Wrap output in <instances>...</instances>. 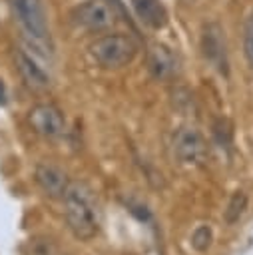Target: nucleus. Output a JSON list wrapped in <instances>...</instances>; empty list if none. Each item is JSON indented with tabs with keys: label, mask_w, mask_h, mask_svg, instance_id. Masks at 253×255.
Returning a JSON list of instances; mask_svg holds the SVG:
<instances>
[{
	"label": "nucleus",
	"mask_w": 253,
	"mask_h": 255,
	"mask_svg": "<svg viewBox=\"0 0 253 255\" xmlns=\"http://www.w3.org/2000/svg\"><path fill=\"white\" fill-rule=\"evenodd\" d=\"M64 215L74 237L88 241L100 231V205L94 189L84 181H72L64 193Z\"/></svg>",
	"instance_id": "obj_1"
},
{
	"label": "nucleus",
	"mask_w": 253,
	"mask_h": 255,
	"mask_svg": "<svg viewBox=\"0 0 253 255\" xmlns=\"http://www.w3.org/2000/svg\"><path fill=\"white\" fill-rule=\"evenodd\" d=\"M6 2L24 34L26 46L32 50L34 56L48 58L52 54V46H50V30L42 2L40 0H6Z\"/></svg>",
	"instance_id": "obj_2"
},
{
	"label": "nucleus",
	"mask_w": 253,
	"mask_h": 255,
	"mask_svg": "<svg viewBox=\"0 0 253 255\" xmlns=\"http://www.w3.org/2000/svg\"><path fill=\"white\" fill-rule=\"evenodd\" d=\"M137 54V44L126 34H104L90 44V56L106 70L127 66Z\"/></svg>",
	"instance_id": "obj_3"
},
{
	"label": "nucleus",
	"mask_w": 253,
	"mask_h": 255,
	"mask_svg": "<svg viewBox=\"0 0 253 255\" xmlns=\"http://www.w3.org/2000/svg\"><path fill=\"white\" fill-rule=\"evenodd\" d=\"M171 145H173V155L177 157V161L185 165L201 163L207 155V143L203 135L199 133V129L193 126H181L179 129H175Z\"/></svg>",
	"instance_id": "obj_4"
},
{
	"label": "nucleus",
	"mask_w": 253,
	"mask_h": 255,
	"mask_svg": "<svg viewBox=\"0 0 253 255\" xmlns=\"http://www.w3.org/2000/svg\"><path fill=\"white\" fill-rule=\"evenodd\" d=\"M116 10L108 0H88L74 10V20L90 32H104L116 24Z\"/></svg>",
	"instance_id": "obj_5"
},
{
	"label": "nucleus",
	"mask_w": 253,
	"mask_h": 255,
	"mask_svg": "<svg viewBox=\"0 0 253 255\" xmlns=\"http://www.w3.org/2000/svg\"><path fill=\"white\" fill-rule=\"evenodd\" d=\"M30 128L48 139H58L66 133V118L54 104H38L28 112Z\"/></svg>",
	"instance_id": "obj_6"
},
{
	"label": "nucleus",
	"mask_w": 253,
	"mask_h": 255,
	"mask_svg": "<svg viewBox=\"0 0 253 255\" xmlns=\"http://www.w3.org/2000/svg\"><path fill=\"white\" fill-rule=\"evenodd\" d=\"M201 52L203 58L217 68L221 74H227V50H225V36L217 22H209L203 26L201 32Z\"/></svg>",
	"instance_id": "obj_7"
},
{
	"label": "nucleus",
	"mask_w": 253,
	"mask_h": 255,
	"mask_svg": "<svg viewBox=\"0 0 253 255\" xmlns=\"http://www.w3.org/2000/svg\"><path fill=\"white\" fill-rule=\"evenodd\" d=\"M34 177H36V183L40 185V189L48 195V197H64L70 181H68V173L56 165V163H50V161H44V163H38L36 165V171H34Z\"/></svg>",
	"instance_id": "obj_8"
},
{
	"label": "nucleus",
	"mask_w": 253,
	"mask_h": 255,
	"mask_svg": "<svg viewBox=\"0 0 253 255\" xmlns=\"http://www.w3.org/2000/svg\"><path fill=\"white\" fill-rule=\"evenodd\" d=\"M147 70L155 80H171L179 70L177 56L165 44H151L147 50Z\"/></svg>",
	"instance_id": "obj_9"
},
{
	"label": "nucleus",
	"mask_w": 253,
	"mask_h": 255,
	"mask_svg": "<svg viewBox=\"0 0 253 255\" xmlns=\"http://www.w3.org/2000/svg\"><path fill=\"white\" fill-rule=\"evenodd\" d=\"M16 58V68L22 76V80L26 82V86L34 92H44L50 88V76L48 72L36 62L34 54H28L26 50H16L14 54Z\"/></svg>",
	"instance_id": "obj_10"
},
{
	"label": "nucleus",
	"mask_w": 253,
	"mask_h": 255,
	"mask_svg": "<svg viewBox=\"0 0 253 255\" xmlns=\"http://www.w3.org/2000/svg\"><path fill=\"white\" fill-rule=\"evenodd\" d=\"M135 16L149 28L159 30L167 22V12L159 0H129Z\"/></svg>",
	"instance_id": "obj_11"
},
{
	"label": "nucleus",
	"mask_w": 253,
	"mask_h": 255,
	"mask_svg": "<svg viewBox=\"0 0 253 255\" xmlns=\"http://www.w3.org/2000/svg\"><path fill=\"white\" fill-rule=\"evenodd\" d=\"M247 209V195L243 191H235L227 203V209L223 211V219L231 225V223H237L241 219V215L245 213Z\"/></svg>",
	"instance_id": "obj_12"
},
{
	"label": "nucleus",
	"mask_w": 253,
	"mask_h": 255,
	"mask_svg": "<svg viewBox=\"0 0 253 255\" xmlns=\"http://www.w3.org/2000/svg\"><path fill=\"white\" fill-rule=\"evenodd\" d=\"M213 241V231L209 225H199L191 235V247L195 251H207Z\"/></svg>",
	"instance_id": "obj_13"
},
{
	"label": "nucleus",
	"mask_w": 253,
	"mask_h": 255,
	"mask_svg": "<svg viewBox=\"0 0 253 255\" xmlns=\"http://www.w3.org/2000/svg\"><path fill=\"white\" fill-rule=\"evenodd\" d=\"M243 54L247 58V64L253 68V10L249 12L243 28Z\"/></svg>",
	"instance_id": "obj_14"
},
{
	"label": "nucleus",
	"mask_w": 253,
	"mask_h": 255,
	"mask_svg": "<svg viewBox=\"0 0 253 255\" xmlns=\"http://www.w3.org/2000/svg\"><path fill=\"white\" fill-rule=\"evenodd\" d=\"M0 104H6V86L2 80H0Z\"/></svg>",
	"instance_id": "obj_15"
}]
</instances>
